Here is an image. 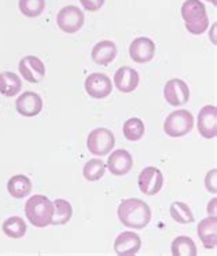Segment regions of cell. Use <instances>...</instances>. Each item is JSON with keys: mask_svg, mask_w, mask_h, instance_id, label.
<instances>
[{"mask_svg": "<svg viewBox=\"0 0 217 256\" xmlns=\"http://www.w3.org/2000/svg\"><path fill=\"white\" fill-rule=\"evenodd\" d=\"M140 192L146 196H156L160 193L164 186V176L162 172L157 167L149 166L143 168L138 178Z\"/></svg>", "mask_w": 217, "mask_h": 256, "instance_id": "7", "label": "cell"}, {"mask_svg": "<svg viewBox=\"0 0 217 256\" xmlns=\"http://www.w3.org/2000/svg\"><path fill=\"white\" fill-rule=\"evenodd\" d=\"M216 175H217V170H212L208 172L205 178V186L206 190L212 193V194H216L217 193V184H216Z\"/></svg>", "mask_w": 217, "mask_h": 256, "instance_id": "28", "label": "cell"}, {"mask_svg": "<svg viewBox=\"0 0 217 256\" xmlns=\"http://www.w3.org/2000/svg\"><path fill=\"white\" fill-rule=\"evenodd\" d=\"M208 214L212 216H216V198H213L212 202L208 204Z\"/></svg>", "mask_w": 217, "mask_h": 256, "instance_id": "30", "label": "cell"}, {"mask_svg": "<svg viewBox=\"0 0 217 256\" xmlns=\"http://www.w3.org/2000/svg\"><path fill=\"white\" fill-rule=\"evenodd\" d=\"M182 17L189 34H202L209 28V17L201 0H186L182 6Z\"/></svg>", "mask_w": 217, "mask_h": 256, "instance_id": "3", "label": "cell"}, {"mask_svg": "<svg viewBox=\"0 0 217 256\" xmlns=\"http://www.w3.org/2000/svg\"><path fill=\"white\" fill-rule=\"evenodd\" d=\"M156 56V43L149 38H138L129 46V56L136 64L150 62Z\"/></svg>", "mask_w": 217, "mask_h": 256, "instance_id": "13", "label": "cell"}, {"mask_svg": "<svg viewBox=\"0 0 217 256\" xmlns=\"http://www.w3.org/2000/svg\"><path fill=\"white\" fill-rule=\"evenodd\" d=\"M85 92L94 100H103L112 94V80L105 73H92L85 78Z\"/></svg>", "mask_w": 217, "mask_h": 256, "instance_id": "8", "label": "cell"}, {"mask_svg": "<svg viewBox=\"0 0 217 256\" xmlns=\"http://www.w3.org/2000/svg\"><path fill=\"white\" fill-rule=\"evenodd\" d=\"M58 28L67 34L78 32L84 25V12L76 6H65L56 16Z\"/></svg>", "mask_w": 217, "mask_h": 256, "instance_id": "6", "label": "cell"}, {"mask_svg": "<svg viewBox=\"0 0 217 256\" xmlns=\"http://www.w3.org/2000/svg\"><path fill=\"white\" fill-rule=\"evenodd\" d=\"M169 212H171V216H172L173 220L180 223V224H189V223H193L195 220L191 208L186 202H182V201L172 202L171 208H169Z\"/></svg>", "mask_w": 217, "mask_h": 256, "instance_id": "25", "label": "cell"}, {"mask_svg": "<svg viewBox=\"0 0 217 256\" xmlns=\"http://www.w3.org/2000/svg\"><path fill=\"white\" fill-rule=\"evenodd\" d=\"M120 222L125 228L142 230L151 220V210L147 202L139 198H127L120 202L117 210Z\"/></svg>", "mask_w": 217, "mask_h": 256, "instance_id": "1", "label": "cell"}, {"mask_svg": "<svg viewBox=\"0 0 217 256\" xmlns=\"http://www.w3.org/2000/svg\"><path fill=\"white\" fill-rule=\"evenodd\" d=\"M22 88V80L18 78V74L12 72L0 73V94L7 98H11L21 91Z\"/></svg>", "mask_w": 217, "mask_h": 256, "instance_id": "20", "label": "cell"}, {"mask_svg": "<svg viewBox=\"0 0 217 256\" xmlns=\"http://www.w3.org/2000/svg\"><path fill=\"white\" fill-rule=\"evenodd\" d=\"M197 230L201 242L206 250H215L217 245V218L209 215L202 219Z\"/></svg>", "mask_w": 217, "mask_h": 256, "instance_id": "17", "label": "cell"}, {"mask_svg": "<svg viewBox=\"0 0 217 256\" xmlns=\"http://www.w3.org/2000/svg\"><path fill=\"white\" fill-rule=\"evenodd\" d=\"M116 146L114 134L109 128H95L87 138V149L95 156H106Z\"/></svg>", "mask_w": 217, "mask_h": 256, "instance_id": "5", "label": "cell"}, {"mask_svg": "<svg viewBox=\"0 0 217 256\" xmlns=\"http://www.w3.org/2000/svg\"><path fill=\"white\" fill-rule=\"evenodd\" d=\"M171 252L173 256H197L198 250L194 240L187 236H179L172 241Z\"/></svg>", "mask_w": 217, "mask_h": 256, "instance_id": "21", "label": "cell"}, {"mask_svg": "<svg viewBox=\"0 0 217 256\" xmlns=\"http://www.w3.org/2000/svg\"><path fill=\"white\" fill-rule=\"evenodd\" d=\"M19 73L28 83H40L45 76L44 62L39 56H26L18 64Z\"/></svg>", "mask_w": 217, "mask_h": 256, "instance_id": "10", "label": "cell"}, {"mask_svg": "<svg viewBox=\"0 0 217 256\" xmlns=\"http://www.w3.org/2000/svg\"><path fill=\"white\" fill-rule=\"evenodd\" d=\"M106 162H102L100 158H92L89 160L83 168V175L85 180L88 182H96L105 176Z\"/></svg>", "mask_w": 217, "mask_h": 256, "instance_id": "26", "label": "cell"}, {"mask_svg": "<svg viewBox=\"0 0 217 256\" xmlns=\"http://www.w3.org/2000/svg\"><path fill=\"white\" fill-rule=\"evenodd\" d=\"M116 56H117V47L110 40H102L99 43H96L91 52L92 61L100 66H106L112 64L116 60Z\"/></svg>", "mask_w": 217, "mask_h": 256, "instance_id": "18", "label": "cell"}, {"mask_svg": "<svg viewBox=\"0 0 217 256\" xmlns=\"http://www.w3.org/2000/svg\"><path fill=\"white\" fill-rule=\"evenodd\" d=\"M7 190L12 198H25L32 192V182L25 175H14L7 182Z\"/></svg>", "mask_w": 217, "mask_h": 256, "instance_id": "19", "label": "cell"}, {"mask_svg": "<svg viewBox=\"0 0 217 256\" xmlns=\"http://www.w3.org/2000/svg\"><path fill=\"white\" fill-rule=\"evenodd\" d=\"M164 98L171 106H183L190 100L189 86L182 78H171L164 87Z\"/></svg>", "mask_w": 217, "mask_h": 256, "instance_id": "9", "label": "cell"}, {"mask_svg": "<svg viewBox=\"0 0 217 256\" xmlns=\"http://www.w3.org/2000/svg\"><path fill=\"white\" fill-rule=\"evenodd\" d=\"M15 109L23 117H34L43 110V100L37 92L26 91L18 96Z\"/></svg>", "mask_w": 217, "mask_h": 256, "instance_id": "14", "label": "cell"}, {"mask_svg": "<svg viewBox=\"0 0 217 256\" xmlns=\"http://www.w3.org/2000/svg\"><path fill=\"white\" fill-rule=\"evenodd\" d=\"M18 7L25 17L36 18L44 12L45 0H19Z\"/></svg>", "mask_w": 217, "mask_h": 256, "instance_id": "27", "label": "cell"}, {"mask_svg": "<svg viewBox=\"0 0 217 256\" xmlns=\"http://www.w3.org/2000/svg\"><path fill=\"white\" fill-rule=\"evenodd\" d=\"M208 2H211L213 6H216V4H217V0H208Z\"/></svg>", "mask_w": 217, "mask_h": 256, "instance_id": "31", "label": "cell"}, {"mask_svg": "<svg viewBox=\"0 0 217 256\" xmlns=\"http://www.w3.org/2000/svg\"><path fill=\"white\" fill-rule=\"evenodd\" d=\"M1 230L10 238H22L26 234V223L22 218L11 216L6 219L1 224Z\"/></svg>", "mask_w": 217, "mask_h": 256, "instance_id": "23", "label": "cell"}, {"mask_svg": "<svg viewBox=\"0 0 217 256\" xmlns=\"http://www.w3.org/2000/svg\"><path fill=\"white\" fill-rule=\"evenodd\" d=\"M194 128V116L186 109L173 110L164 122V132L172 138H182Z\"/></svg>", "mask_w": 217, "mask_h": 256, "instance_id": "4", "label": "cell"}, {"mask_svg": "<svg viewBox=\"0 0 217 256\" xmlns=\"http://www.w3.org/2000/svg\"><path fill=\"white\" fill-rule=\"evenodd\" d=\"M132 167H134V157L125 149H117L113 152L106 162V168H109V171L114 176L127 175L131 172Z\"/></svg>", "mask_w": 217, "mask_h": 256, "instance_id": "11", "label": "cell"}, {"mask_svg": "<svg viewBox=\"0 0 217 256\" xmlns=\"http://www.w3.org/2000/svg\"><path fill=\"white\" fill-rule=\"evenodd\" d=\"M198 132L206 140L217 136V108L206 105L198 113Z\"/></svg>", "mask_w": 217, "mask_h": 256, "instance_id": "12", "label": "cell"}, {"mask_svg": "<svg viewBox=\"0 0 217 256\" xmlns=\"http://www.w3.org/2000/svg\"><path fill=\"white\" fill-rule=\"evenodd\" d=\"M54 215H52V222L51 224L54 226H62V224H66L73 215V208L70 206V202L63 198H56L54 202Z\"/></svg>", "mask_w": 217, "mask_h": 256, "instance_id": "22", "label": "cell"}, {"mask_svg": "<svg viewBox=\"0 0 217 256\" xmlns=\"http://www.w3.org/2000/svg\"><path fill=\"white\" fill-rule=\"evenodd\" d=\"M142 246V240L135 232H124L114 241V252L118 256H135Z\"/></svg>", "mask_w": 217, "mask_h": 256, "instance_id": "15", "label": "cell"}, {"mask_svg": "<svg viewBox=\"0 0 217 256\" xmlns=\"http://www.w3.org/2000/svg\"><path fill=\"white\" fill-rule=\"evenodd\" d=\"M80 3L87 12H98L105 4V0H80Z\"/></svg>", "mask_w": 217, "mask_h": 256, "instance_id": "29", "label": "cell"}, {"mask_svg": "<svg viewBox=\"0 0 217 256\" xmlns=\"http://www.w3.org/2000/svg\"><path fill=\"white\" fill-rule=\"evenodd\" d=\"M145 122H142L138 117H132L127 122H124L123 132L125 140H128L129 142H138L143 138L145 135Z\"/></svg>", "mask_w": 217, "mask_h": 256, "instance_id": "24", "label": "cell"}, {"mask_svg": "<svg viewBox=\"0 0 217 256\" xmlns=\"http://www.w3.org/2000/svg\"><path fill=\"white\" fill-rule=\"evenodd\" d=\"M114 86L121 92H132L139 86V73L134 68L123 66L114 73Z\"/></svg>", "mask_w": 217, "mask_h": 256, "instance_id": "16", "label": "cell"}, {"mask_svg": "<svg viewBox=\"0 0 217 256\" xmlns=\"http://www.w3.org/2000/svg\"><path fill=\"white\" fill-rule=\"evenodd\" d=\"M25 215L34 228H47L52 222L54 206L45 196L34 194L25 204Z\"/></svg>", "mask_w": 217, "mask_h": 256, "instance_id": "2", "label": "cell"}]
</instances>
